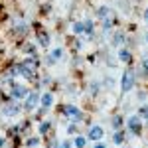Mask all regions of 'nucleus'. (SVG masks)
<instances>
[{"mask_svg": "<svg viewBox=\"0 0 148 148\" xmlns=\"http://www.w3.org/2000/svg\"><path fill=\"white\" fill-rule=\"evenodd\" d=\"M132 85H134V75H132V71H125V73H123V81H121V89L126 93V91L132 89Z\"/></svg>", "mask_w": 148, "mask_h": 148, "instance_id": "f257e3e1", "label": "nucleus"}, {"mask_svg": "<svg viewBox=\"0 0 148 148\" xmlns=\"http://www.w3.org/2000/svg\"><path fill=\"white\" fill-rule=\"evenodd\" d=\"M63 114L69 116V119H81V111L77 107H73V105H67V107L63 109Z\"/></svg>", "mask_w": 148, "mask_h": 148, "instance_id": "f03ea898", "label": "nucleus"}, {"mask_svg": "<svg viewBox=\"0 0 148 148\" xmlns=\"http://www.w3.org/2000/svg\"><path fill=\"white\" fill-rule=\"evenodd\" d=\"M38 101H40V95H38V93H28V99H26V109H28V111H32L36 105H38Z\"/></svg>", "mask_w": 148, "mask_h": 148, "instance_id": "7ed1b4c3", "label": "nucleus"}, {"mask_svg": "<svg viewBox=\"0 0 148 148\" xmlns=\"http://www.w3.org/2000/svg\"><path fill=\"white\" fill-rule=\"evenodd\" d=\"M26 95H28V89L24 85H14V89H12V97L14 99H22Z\"/></svg>", "mask_w": 148, "mask_h": 148, "instance_id": "20e7f679", "label": "nucleus"}, {"mask_svg": "<svg viewBox=\"0 0 148 148\" xmlns=\"http://www.w3.org/2000/svg\"><path fill=\"white\" fill-rule=\"evenodd\" d=\"M109 14H111V12H109V8H105V6H103V8H99V18L105 22V28H109V26H111V22H113V20L109 18Z\"/></svg>", "mask_w": 148, "mask_h": 148, "instance_id": "39448f33", "label": "nucleus"}, {"mask_svg": "<svg viewBox=\"0 0 148 148\" xmlns=\"http://www.w3.org/2000/svg\"><path fill=\"white\" fill-rule=\"evenodd\" d=\"M89 138H91V140H101L103 138V128L101 126H93L91 130H89Z\"/></svg>", "mask_w": 148, "mask_h": 148, "instance_id": "423d86ee", "label": "nucleus"}, {"mask_svg": "<svg viewBox=\"0 0 148 148\" xmlns=\"http://www.w3.org/2000/svg\"><path fill=\"white\" fill-rule=\"evenodd\" d=\"M128 128H130L132 132H138V130H140V119H138V116H130V119H128Z\"/></svg>", "mask_w": 148, "mask_h": 148, "instance_id": "0eeeda50", "label": "nucleus"}, {"mask_svg": "<svg viewBox=\"0 0 148 148\" xmlns=\"http://www.w3.org/2000/svg\"><path fill=\"white\" fill-rule=\"evenodd\" d=\"M4 113L8 114V116H14V114L20 113V107H18V105H6V107H4Z\"/></svg>", "mask_w": 148, "mask_h": 148, "instance_id": "6e6552de", "label": "nucleus"}, {"mask_svg": "<svg viewBox=\"0 0 148 148\" xmlns=\"http://www.w3.org/2000/svg\"><path fill=\"white\" fill-rule=\"evenodd\" d=\"M42 105H44V109H47V107H51V105H53V97H51L49 93H46V95H42Z\"/></svg>", "mask_w": 148, "mask_h": 148, "instance_id": "1a4fd4ad", "label": "nucleus"}, {"mask_svg": "<svg viewBox=\"0 0 148 148\" xmlns=\"http://www.w3.org/2000/svg\"><path fill=\"white\" fill-rule=\"evenodd\" d=\"M38 36H40V42H42V46H49V36H46L44 32H38Z\"/></svg>", "mask_w": 148, "mask_h": 148, "instance_id": "9d476101", "label": "nucleus"}, {"mask_svg": "<svg viewBox=\"0 0 148 148\" xmlns=\"http://www.w3.org/2000/svg\"><path fill=\"white\" fill-rule=\"evenodd\" d=\"M119 57H121L123 61H130V53H128L126 49H121V51H119Z\"/></svg>", "mask_w": 148, "mask_h": 148, "instance_id": "9b49d317", "label": "nucleus"}, {"mask_svg": "<svg viewBox=\"0 0 148 148\" xmlns=\"http://www.w3.org/2000/svg\"><path fill=\"white\" fill-rule=\"evenodd\" d=\"M83 30H85V26H83V24H81V22L73 24V32H75V34H81Z\"/></svg>", "mask_w": 148, "mask_h": 148, "instance_id": "f8f14e48", "label": "nucleus"}, {"mask_svg": "<svg viewBox=\"0 0 148 148\" xmlns=\"http://www.w3.org/2000/svg\"><path fill=\"white\" fill-rule=\"evenodd\" d=\"M85 142H87V140H85L83 136H77V138H75V146H77V148H83V146H85Z\"/></svg>", "mask_w": 148, "mask_h": 148, "instance_id": "ddd939ff", "label": "nucleus"}, {"mask_svg": "<svg viewBox=\"0 0 148 148\" xmlns=\"http://www.w3.org/2000/svg\"><path fill=\"white\" fill-rule=\"evenodd\" d=\"M113 140H114V144H123V140H125V136H123V132H116Z\"/></svg>", "mask_w": 148, "mask_h": 148, "instance_id": "4468645a", "label": "nucleus"}, {"mask_svg": "<svg viewBox=\"0 0 148 148\" xmlns=\"http://www.w3.org/2000/svg\"><path fill=\"white\" fill-rule=\"evenodd\" d=\"M47 130H49V123H42V125H40V132H42V134H46Z\"/></svg>", "mask_w": 148, "mask_h": 148, "instance_id": "2eb2a0df", "label": "nucleus"}, {"mask_svg": "<svg viewBox=\"0 0 148 148\" xmlns=\"http://www.w3.org/2000/svg\"><path fill=\"white\" fill-rule=\"evenodd\" d=\"M26 144H28V146H36V144H40V140H38V138H28Z\"/></svg>", "mask_w": 148, "mask_h": 148, "instance_id": "dca6fc26", "label": "nucleus"}, {"mask_svg": "<svg viewBox=\"0 0 148 148\" xmlns=\"http://www.w3.org/2000/svg\"><path fill=\"white\" fill-rule=\"evenodd\" d=\"M113 126H114V128L121 126V116H114V119H113Z\"/></svg>", "mask_w": 148, "mask_h": 148, "instance_id": "f3484780", "label": "nucleus"}, {"mask_svg": "<svg viewBox=\"0 0 148 148\" xmlns=\"http://www.w3.org/2000/svg\"><path fill=\"white\" fill-rule=\"evenodd\" d=\"M83 26H85V30H87V32H91V30H93V22H89V20L83 24Z\"/></svg>", "mask_w": 148, "mask_h": 148, "instance_id": "a211bd4d", "label": "nucleus"}, {"mask_svg": "<svg viewBox=\"0 0 148 148\" xmlns=\"http://www.w3.org/2000/svg\"><path fill=\"white\" fill-rule=\"evenodd\" d=\"M140 114H142L144 119H148V107H142V109H140Z\"/></svg>", "mask_w": 148, "mask_h": 148, "instance_id": "6ab92c4d", "label": "nucleus"}, {"mask_svg": "<svg viewBox=\"0 0 148 148\" xmlns=\"http://www.w3.org/2000/svg\"><path fill=\"white\" fill-rule=\"evenodd\" d=\"M51 57L56 59V57H61V49H53V53H51Z\"/></svg>", "mask_w": 148, "mask_h": 148, "instance_id": "aec40b11", "label": "nucleus"}, {"mask_svg": "<svg viewBox=\"0 0 148 148\" xmlns=\"http://www.w3.org/2000/svg\"><path fill=\"white\" fill-rule=\"evenodd\" d=\"M59 148H69V142H63V144H61Z\"/></svg>", "mask_w": 148, "mask_h": 148, "instance_id": "412c9836", "label": "nucleus"}, {"mask_svg": "<svg viewBox=\"0 0 148 148\" xmlns=\"http://www.w3.org/2000/svg\"><path fill=\"white\" fill-rule=\"evenodd\" d=\"M144 20H146V22H148V10L144 12Z\"/></svg>", "mask_w": 148, "mask_h": 148, "instance_id": "4be33fe9", "label": "nucleus"}, {"mask_svg": "<svg viewBox=\"0 0 148 148\" xmlns=\"http://www.w3.org/2000/svg\"><path fill=\"white\" fill-rule=\"evenodd\" d=\"M144 69H146V73H148V61H144Z\"/></svg>", "mask_w": 148, "mask_h": 148, "instance_id": "5701e85b", "label": "nucleus"}, {"mask_svg": "<svg viewBox=\"0 0 148 148\" xmlns=\"http://www.w3.org/2000/svg\"><path fill=\"white\" fill-rule=\"evenodd\" d=\"M2 146H4V140H2V138H0V148H2Z\"/></svg>", "mask_w": 148, "mask_h": 148, "instance_id": "b1692460", "label": "nucleus"}, {"mask_svg": "<svg viewBox=\"0 0 148 148\" xmlns=\"http://www.w3.org/2000/svg\"><path fill=\"white\" fill-rule=\"evenodd\" d=\"M95 148H105V146H103V144H97V146H95Z\"/></svg>", "mask_w": 148, "mask_h": 148, "instance_id": "393cba45", "label": "nucleus"}, {"mask_svg": "<svg viewBox=\"0 0 148 148\" xmlns=\"http://www.w3.org/2000/svg\"><path fill=\"white\" fill-rule=\"evenodd\" d=\"M146 40H148V36H146Z\"/></svg>", "mask_w": 148, "mask_h": 148, "instance_id": "a878e982", "label": "nucleus"}]
</instances>
